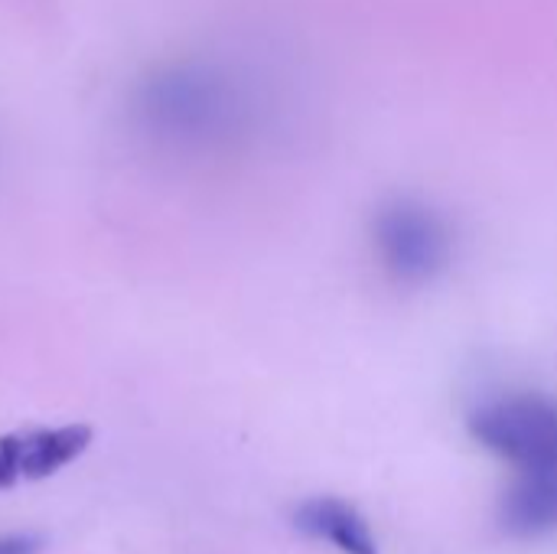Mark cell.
Listing matches in <instances>:
<instances>
[{
    "label": "cell",
    "instance_id": "6da1fadb",
    "mask_svg": "<svg viewBox=\"0 0 557 554\" xmlns=\"http://www.w3.org/2000/svg\"><path fill=\"white\" fill-rule=\"evenodd\" d=\"M473 434L519 473H557V405L512 398L476 415Z\"/></svg>",
    "mask_w": 557,
    "mask_h": 554
},
{
    "label": "cell",
    "instance_id": "5b68a950",
    "mask_svg": "<svg viewBox=\"0 0 557 554\" xmlns=\"http://www.w3.org/2000/svg\"><path fill=\"white\" fill-rule=\"evenodd\" d=\"M42 552V539L29 535V532H13V535H0V554H39Z\"/></svg>",
    "mask_w": 557,
    "mask_h": 554
},
{
    "label": "cell",
    "instance_id": "7a4b0ae2",
    "mask_svg": "<svg viewBox=\"0 0 557 554\" xmlns=\"http://www.w3.org/2000/svg\"><path fill=\"white\" fill-rule=\"evenodd\" d=\"M91 444L88 424L62 428H29L0 438V490L16 487L20 480H46L78 460Z\"/></svg>",
    "mask_w": 557,
    "mask_h": 554
},
{
    "label": "cell",
    "instance_id": "277c9868",
    "mask_svg": "<svg viewBox=\"0 0 557 554\" xmlns=\"http://www.w3.org/2000/svg\"><path fill=\"white\" fill-rule=\"evenodd\" d=\"M503 529L516 539L557 532V473H519L499 506Z\"/></svg>",
    "mask_w": 557,
    "mask_h": 554
},
{
    "label": "cell",
    "instance_id": "3957f363",
    "mask_svg": "<svg viewBox=\"0 0 557 554\" xmlns=\"http://www.w3.org/2000/svg\"><path fill=\"white\" fill-rule=\"evenodd\" d=\"M294 526L304 535L333 545L339 554H379L372 526L346 500H333V496L307 500L294 509Z\"/></svg>",
    "mask_w": 557,
    "mask_h": 554
}]
</instances>
